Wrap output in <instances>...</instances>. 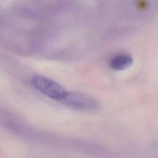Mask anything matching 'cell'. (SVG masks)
<instances>
[{
  "label": "cell",
  "instance_id": "cell-1",
  "mask_svg": "<svg viewBox=\"0 0 158 158\" xmlns=\"http://www.w3.org/2000/svg\"><path fill=\"white\" fill-rule=\"evenodd\" d=\"M34 87L46 96L60 101L67 91L57 82L43 76H35L31 80Z\"/></svg>",
  "mask_w": 158,
  "mask_h": 158
},
{
  "label": "cell",
  "instance_id": "cell-2",
  "mask_svg": "<svg viewBox=\"0 0 158 158\" xmlns=\"http://www.w3.org/2000/svg\"><path fill=\"white\" fill-rule=\"evenodd\" d=\"M60 102L68 107L83 110L93 109L98 104L93 98L74 92H67Z\"/></svg>",
  "mask_w": 158,
  "mask_h": 158
},
{
  "label": "cell",
  "instance_id": "cell-3",
  "mask_svg": "<svg viewBox=\"0 0 158 158\" xmlns=\"http://www.w3.org/2000/svg\"><path fill=\"white\" fill-rule=\"evenodd\" d=\"M132 63L133 59L131 56L128 54H122L112 58L110 63V66L113 70L120 71L127 69Z\"/></svg>",
  "mask_w": 158,
  "mask_h": 158
}]
</instances>
